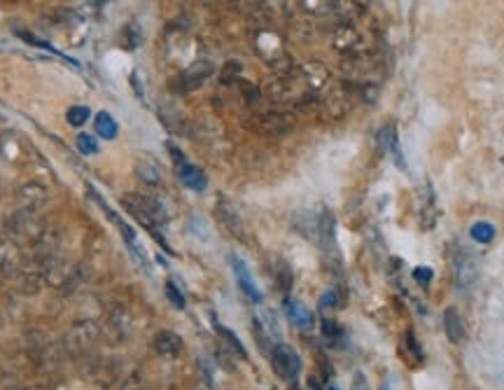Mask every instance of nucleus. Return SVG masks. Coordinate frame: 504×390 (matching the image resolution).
Listing matches in <instances>:
<instances>
[{
  "mask_svg": "<svg viewBox=\"0 0 504 390\" xmlns=\"http://www.w3.org/2000/svg\"><path fill=\"white\" fill-rule=\"evenodd\" d=\"M122 206L129 211L134 218L140 222V225H145L149 234H152L157 241L164 245V250H168L171 253V248H168V243L164 241V238L159 236V232H157V227H159V222H164V213H161V206L157 201H152L149 196H138V194H129V196H124L122 199Z\"/></svg>",
  "mask_w": 504,
  "mask_h": 390,
  "instance_id": "f257e3e1",
  "label": "nucleus"
},
{
  "mask_svg": "<svg viewBox=\"0 0 504 390\" xmlns=\"http://www.w3.org/2000/svg\"><path fill=\"white\" fill-rule=\"evenodd\" d=\"M271 365L273 371L285 381H294L302 371V360H299L297 351L287 344H278L271 351Z\"/></svg>",
  "mask_w": 504,
  "mask_h": 390,
  "instance_id": "f03ea898",
  "label": "nucleus"
},
{
  "mask_svg": "<svg viewBox=\"0 0 504 390\" xmlns=\"http://www.w3.org/2000/svg\"><path fill=\"white\" fill-rule=\"evenodd\" d=\"M213 73H215L213 61H208V59H199V61H194L187 70H182V73L178 75V80H176L178 92H185V94L194 92V89H199Z\"/></svg>",
  "mask_w": 504,
  "mask_h": 390,
  "instance_id": "7ed1b4c3",
  "label": "nucleus"
},
{
  "mask_svg": "<svg viewBox=\"0 0 504 390\" xmlns=\"http://www.w3.org/2000/svg\"><path fill=\"white\" fill-rule=\"evenodd\" d=\"M96 339H98V327H96V322L82 320L68 332V337H65V346H68L70 353H77V356H80V353L89 351V348L94 346Z\"/></svg>",
  "mask_w": 504,
  "mask_h": 390,
  "instance_id": "20e7f679",
  "label": "nucleus"
},
{
  "mask_svg": "<svg viewBox=\"0 0 504 390\" xmlns=\"http://www.w3.org/2000/svg\"><path fill=\"white\" fill-rule=\"evenodd\" d=\"M231 264H233V274H236L238 285H241L243 295L248 297L250 302H262V292L257 290L255 280H252V274H250L248 264H245L241 257H236V255L231 257Z\"/></svg>",
  "mask_w": 504,
  "mask_h": 390,
  "instance_id": "39448f33",
  "label": "nucleus"
},
{
  "mask_svg": "<svg viewBox=\"0 0 504 390\" xmlns=\"http://www.w3.org/2000/svg\"><path fill=\"white\" fill-rule=\"evenodd\" d=\"M47 199V187H42L38 183H28L19 189V203L21 213H33L35 208H40Z\"/></svg>",
  "mask_w": 504,
  "mask_h": 390,
  "instance_id": "423d86ee",
  "label": "nucleus"
},
{
  "mask_svg": "<svg viewBox=\"0 0 504 390\" xmlns=\"http://www.w3.org/2000/svg\"><path fill=\"white\" fill-rule=\"evenodd\" d=\"M257 129H260L262 134H269V136H280V134H285V131L292 129V119H290V115L269 112V115H262V122Z\"/></svg>",
  "mask_w": 504,
  "mask_h": 390,
  "instance_id": "0eeeda50",
  "label": "nucleus"
},
{
  "mask_svg": "<svg viewBox=\"0 0 504 390\" xmlns=\"http://www.w3.org/2000/svg\"><path fill=\"white\" fill-rule=\"evenodd\" d=\"M154 348L164 358H178L180 351H182V337L176 332H159L157 339H154Z\"/></svg>",
  "mask_w": 504,
  "mask_h": 390,
  "instance_id": "6e6552de",
  "label": "nucleus"
},
{
  "mask_svg": "<svg viewBox=\"0 0 504 390\" xmlns=\"http://www.w3.org/2000/svg\"><path fill=\"white\" fill-rule=\"evenodd\" d=\"M178 176H180V180H182L185 187H189L194 192H203L208 187V180H206V176H203V171L196 169V166L189 164V161L182 166H178Z\"/></svg>",
  "mask_w": 504,
  "mask_h": 390,
  "instance_id": "1a4fd4ad",
  "label": "nucleus"
},
{
  "mask_svg": "<svg viewBox=\"0 0 504 390\" xmlns=\"http://www.w3.org/2000/svg\"><path fill=\"white\" fill-rule=\"evenodd\" d=\"M285 311L297 327H302V329L313 327V314H311L302 302H297V299H285Z\"/></svg>",
  "mask_w": 504,
  "mask_h": 390,
  "instance_id": "9d476101",
  "label": "nucleus"
},
{
  "mask_svg": "<svg viewBox=\"0 0 504 390\" xmlns=\"http://www.w3.org/2000/svg\"><path fill=\"white\" fill-rule=\"evenodd\" d=\"M218 218H220L222 225H224L227 229L233 234V236L243 238V222H241V218H238V213L233 211V208L227 201L218 203Z\"/></svg>",
  "mask_w": 504,
  "mask_h": 390,
  "instance_id": "9b49d317",
  "label": "nucleus"
},
{
  "mask_svg": "<svg viewBox=\"0 0 504 390\" xmlns=\"http://www.w3.org/2000/svg\"><path fill=\"white\" fill-rule=\"evenodd\" d=\"M443 329H446V337L453 341V344H460L465 339V325H462V318L455 309H446L443 311Z\"/></svg>",
  "mask_w": 504,
  "mask_h": 390,
  "instance_id": "f8f14e48",
  "label": "nucleus"
},
{
  "mask_svg": "<svg viewBox=\"0 0 504 390\" xmlns=\"http://www.w3.org/2000/svg\"><path fill=\"white\" fill-rule=\"evenodd\" d=\"M383 138H386V143H388V150H390V154H392L395 166H397V169H401V171H406V159H404V154H401L397 129H395V127L383 129Z\"/></svg>",
  "mask_w": 504,
  "mask_h": 390,
  "instance_id": "ddd939ff",
  "label": "nucleus"
},
{
  "mask_svg": "<svg viewBox=\"0 0 504 390\" xmlns=\"http://www.w3.org/2000/svg\"><path fill=\"white\" fill-rule=\"evenodd\" d=\"M136 171H138V178H140L145 185H159V183H161L159 166L154 164V161L140 159V161H138V164H136Z\"/></svg>",
  "mask_w": 504,
  "mask_h": 390,
  "instance_id": "4468645a",
  "label": "nucleus"
},
{
  "mask_svg": "<svg viewBox=\"0 0 504 390\" xmlns=\"http://www.w3.org/2000/svg\"><path fill=\"white\" fill-rule=\"evenodd\" d=\"M96 134L101 138H107V141H112V138H117V122L112 119V115H107V112H101L98 117H96Z\"/></svg>",
  "mask_w": 504,
  "mask_h": 390,
  "instance_id": "2eb2a0df",
  "label": "nucleus"
},
{
  "mask_svg": "<svg viewBox=\"0 0 504 390\" xmlns=\"http://www.w3.org/2000/svg\"><path fill=\"white\" fill-rule=\"evenodd\" d=\"M470 234H472V238L476 243H483L485 245V243H490L495 238V227L490 225V222H474Z\"/></svg>",
  "mask_w": 504,
  "mask_h": 390,
  "instance_id": "dca6fc26",
  "label": "nucleus"
},
{
  "mask_svg": "<svg viewBox=\"0 0 504 390\" xmlns=\"http://www.w3.org/2000/svg\"><path fill=\"white\" fill-rule=\"evenodd\" d=\"M89 117H92V110L84 105H73L68 110V124H73V127H82Z\"/></svg>",
  "mask_w": 504,
  "mask_h": 390,
  "instance_id": "f3484780",
  "label": "nucleus"
},
{
  "mask_svg": "<svg viewBox=\"0 0 504 390\" xmlns=\"http://www.w3.org/2000/svg\"><path fill=\"white\" fill-rule=\"evenodd\" d=\"M218 332L222 334V337H224V339H227V344H229V346L233 348V351H236V353H238V356H241V358H248V351H245V346L241 344V339H238V337H236V334H233V332H231V329H227V327H222V325H218Z\"/></svg>",
  "mask_w": 504,
  "mask_h": 390,
  "instance_id": "a211bd4d",
  "label": "nucleus"
},
{
  "mask_svg": "<svg viewBox=\"0 0 504 390\" xmlns=\"http://www.w3.org/2000/svg\"><path fill=\"white\" fill-rule=\"evenodd\" d=\"M77 150H80L82 154H96V152H98V143H96L94 136L80 134V136H77Z\"/></svg>",
  "mask_w": 504,
  "mask_h": 390,
  "instance_id": "6ab92c4d",
  "label": "nucleus"
},
{
  "mask_svg": "<svg viewBox=\"0 0 504 390\" xmlns=\"http://www.w3.org/2000/svg\"><path fill=\"white\" fill-rule=\"evenodd\" d=\"M322 334H325L327 339H339L341 337V327H339V322L336 320H332V318H325V320H322Z\"/></svg>",
  "mask_w": 504,
  "mask_h": 390,
  "instance_id": "aec40b11",
  "label": "nucleus"
},
{
  "mask_svg": "<svg viewBox=\"0 0 504 390\" xmlns=\"http://www.w3.org/2000/svg\"><path fill=\"white\" fill-rule=\"evenodd\" d=\"M166 295L176 309H185V297H182V292L176 287V283H166Z\"/></svg>",
  "mask_w": 504,
  "mask_h": 390,
  "instance_id": "412c9836",
  "label": "nucleus"
},
{
  "mask_svg": "<svg viewBox=\"0 0 504 390\" xmlns=\"http://www.w3.org/2000/svg\"><path fill=\"white\" fill-rule=\"evenodd\" d=\"M432 269L430 267H418V269H413V278L418 280L420 285H430L432 283Z\"/></svg>",
  "mask_w": 504,
  "mask_h": 390,
  "instance_id": "4be33fe9",
  "label": "nucleus"
},
{
  "mask_svg": "<svg viewBox=\"0 0 504 390\" xmlns=\"http://www.w3.org/2000/svg\"><path fill=\"white\" fill-rule=\"evenodd\" d=\"M320 306H322V309H332V306H336V295H334V292H325L322 299H320Z\"/></svg>",
  "mask_w": 504,
  "mask_h": 390,
  "instance_id": "5701e85b",
  "label": "nucleus"
},
{
  "mask_svg": "<svg viewBox=\"0 0 504 390\" xmlns=\"http://www.w3.org/2000/svg\"><path fill=\"white\" fill-rule=\"evenodd\" d=\"M406 341H409V348H411V351L416 353L418 358H423V351H420V346H418L416 337H413V332H406Z\"/></svg>",
  "mask_w": 504,
  "mask_h": 390,
  "instance_id": "b1692460",
  "label": "nucleus"
},
{
  "mask_svg": "<svg viewBox=\"0 0 504 390\" xmlns=\"http://www.w3.org/2000/svg\"><path fill=\"white\" fill-rule=\"evenodd\" d=\"M353 390H369V383L364 379V374H357L355 381H353Z\"/></svg>",
  "mask_w": 504,
  "mask_h": 390,
  "instance_id": "393cba45",
  "label": "nucleus"
},
{
  "mask_svg": "<svg viewBox=\"0 0 504 390\" xmlns=\"http://www.w3.org/2000/svg\"><path fill=\"white\" fill-rule=\"evenodd\" d=\"M388 386H390V383H388V381H386V383H383V388H381V390H390V388H388Z\"/></svg>",
  "mask_w": 504,
  "mask_h": 390,
  "instance_id": "a878e982",
  "label": "nucleus"
},
{
  "mask_svg": "<svg viewBox=\"0 0 504 390\" xmlns=\"http://www.w3.org/2000/svg\"><path fill=\"white\" fill-rule=\"evenodd\" d=\"M325 390H339V388H334V386H327Z\"/></svg>",
  "mask_w": 504,
  "mask_h": 390,
  "instance_id": "bb28decb",
  "label": "nucleus"
}]
</instances>
